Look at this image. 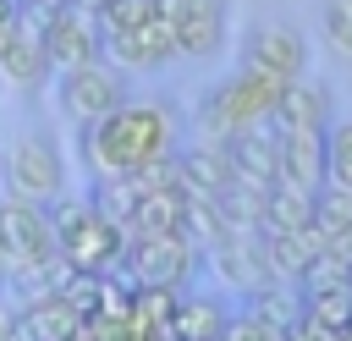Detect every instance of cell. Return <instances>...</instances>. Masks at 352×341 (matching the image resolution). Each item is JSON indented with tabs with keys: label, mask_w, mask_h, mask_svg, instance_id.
<instances>
[{
	"label": "cell",
	"mask_w": 352,
	"mask_h": 341,
	"mask_svg": "<svg viewBox=\"0 0 352 341\" xmlns=\"http://www.w3.org/2000/svg\"><path fill=\"white\" fill-rule=\"evenodd\" d=\"M204 264L220 275V280H231V286H242L248 297L258 292V286H270V270H264V248H258V236H220L214 248H204Z\"/></svg>",
	"instance_id": "cell-14"
},
{
	"label": "cell",
	"mask_w": 352,
	"mask_h": 341,
	"mask_svg": "<svg viewBox=\"0 0 352 341\" xmlns=\"http://www.w3.org/2000/svg\"><path fill=\"white\" fill-rule=\"evenodd\" d=\"M330 121H336V110H330V88L297 77L292 88H280L275 116H270V132H275V138H324Z\"/></svg>",
	"instance_id": "cell-11"
},
{
	"label": "cell",
	"mask_w": 352,
	"mask_h": 341,
	"mask_svg": "<svg viewBox=\"0 0 352 341\" xmlns=\"http://www.w3.org/2000/svg\"><path fill=\"white\" fill-rule=\"evenodd\" d=\"M104 55H110L116 66H138V72H148V66H165V60H176V38H170L165 16L154 11V16H148V22H138L132 33H121V38H104Z\"/></svg>",
	"instance_id": "cell-15"
},
{
	"label": "cell",
	"mask_w": 352,
	"mask_h": 341,
	"mask_svg": "<svg viewBox=\"0 0 352 341\" xmlns=\"http://www.w3.org/2000/svg\"><path fill=\"white\" fill-rule=\"evenodd\" d=\"M275 99H280V88L275 82H264V77H253V72H231V77H220L209 94H204V104H198V126H204V138H236V132H253V126H270V116H275Z\"/></svg>",
	"instance_id": "cell-3"
},
{
	"label": "cell",
	"mask_w": 352,
	"mask_h": 341,
	"mask_svg": "<svg viewBox=\"0 0 352 341\" xmlns=\"http://www.w3.org/2000/svg\"><path fill=\"white\" fill-rule=\"evenodd\" d=\"M176 116L165 99H126L104 121L82 126V160L94 165L99 182L110 176H143L154 160L176 154Z\"/></svg>",
	"instance_id": "cell-1"
},
{
	"label": "cell",
	"mask_w": 352,
	"mask_h": 341,
	"mask_svg": "<svg viewBox=\"0 0 352 341\" xmlns=\"http://www.w3.org/2000/svg\"><path fill=\"white\" fill-rule=\"evenodd\" d=\"M302 324L341 336L352 324V286H330V292H302Z\"/></svg>",
	"instance_id": "cell-20"
},
{
	"label": "cell",
	"mask_w": 352,
	"mask_h": 341,
	"mask_svg": "<svg viewBox=\"0 0 352 341\" xmlns=\"http://www.w3.org/2000/svg\"><path fill=\"white\" fill-rule=\"evenodd\" d=\"M324 187L352 192V116H336L324 132Z\"/></svg>",
	"instance_id": "cell-21"
},
{
	"label": "cell",
	"mask_w": 352,
	"mask_h": 341,
	"mask_svg": "<svg viewBox=\"0 0 352 341\" xmlns=\"http://www.w3.org/2000/svg\"><path fill=\"white\" fill-rule=\"evenodd\" d=\"M242 72L275 82V88H292L302 72H308V44L297 28L286 22H258L248 38H242Z\"/></svg>",
	"instance_id": "cell-8"
},
{
	"label": "cell",
	"mask_w": 352,
	"mask_h": 341,
	"mask_svg": "<svg viewBox=\"0 0 352 341\" xmlns=\"http://www.w3.org/2000/svg\"><path fill=\"white\" fill-rule=\"evenodd\" d=\"M302 226H314V192L270 187L264 192V236L270 231H302Z\"/></svg>",
	"instance_id": "cell-19"
},
{
	"label": "cell",
	"mask_w": 352,
	"mask_h": 341,
	"mask_svg": "<svg viewBox=\"0 0 352 341\" xmlns=\"http://www.w3.org/2000/svg\"><path fill=\"white\" fill-rule=\"evenodd\" d=\"M280 143V176L275 187L319 192L324 187V138H275Z\"/></svg>",
	"instance_id": "cell-18"
},
{
	"label": "cell",
	"mask_w": 352,
	"mask_h": 341,
	"mask_svg": "<svg viewBox=\"0 0 352 341\" xmlns=\"http://www.w3.org/2000/svg\"><path fill=\"white\" fill-rule=\"evenodd\" d=\"M226 154H231V187H248V192H270L275 187V176H280V143H275L270 126L226 138Z\"/></svg>",
	"instance_id": "cell-12"
},
{
	"label": "cell",
	"mask_w": 352,
	"mask_h": 341,
	"mask_svg": "<svg viewBox=\"0 0 352 341\" xmlns=\"http://www.w3.org/2000/svg\"><path fill=\"white\" fill-rule=\"evenodd\" d=\"M0 182L11 198L50 209L55 198H66V154L50 132H22L6 154H0Z\"/></svg>",
	"instance_id": "cell-4"
},
{
	"label": "cell",
	"mask_w": 352,
	"mask_h": 341,
	"mask_svg": "<svg viewBox=\"0 0 352 341\" xmlns=\"http://www.w3.org/2000/svg\"><path fill=\"white\" fill-rule=\"evenodd\" d=\"M0 292H6V270H0Z\"/></svg>",
	"instance_id": "cell-26"
},
{
	"label": "cell",
	"mask_w": 352,
	"mask_h": 341,
	"mask_svg": "<svg viewBox=\"0 0 352 341\" xmlns=\"http://www.w3.org/2000/svg\"><path fill=\"white\" fill-rule=\"evenodd\" d=\"M44 214H50V231H55V258L72 275H116L126 236L104 214H94L88 198H55Z\"/></svg>",
	"instance_id": "cell-2"
},
{
	"label": "cell",
	"mask_w": 352,
	"mask_h": 341,
	"mask_svg": "<svg viewBox=\"0 0 352 341\" xmlns=\"http://www.w3.org/2000/svg\"><path fill=\"white\" fill-rule=\"evenodd\" d=\"M319 33L341 55H352V0H319Z\"/></svg>",
	"instance_id": "cell-23"
},
{
	"label": "cell",
	"mask_w": 352,
	"mask_h": 341,
	"mask_svg": "<svg viewBox=\"0 0 352 341\" xmlns=\"http://www.w3.org/2000/svg\"><path fill=\"white\" fill-rule=\"evenodd\" d=\"M226 319H231V308H226L220 297H209V292H182L165 341H214V336L226 330Z\"/></svg>",
	"instance_id": "cell-17"
},
{
	"label": "cell",
	"mask_w": 352,
	"mask_h": 341,
	"mask_svg": "<svg viewBox=\"0 0 352 341\" xmlns=\"http://www.w3.org/2000/svg\"><path fill=\"white\" fill-rule=\"evenodd\" d=\"M0 341H16V302L0 292Z\"/></svg>",
	"instance_id": "cell-25"
},
{
	"label": "cell",
	"mask_w": 352,
	"mask_h": 341,
	"mask_svg": "<svg viewBox=\"0 0 352 341\" xmlns=\"http://www.w3.org/2000/svg\"><path fill=\"white\" fill-rule=\"evenodd\" d=\"M160 16L176 38V55H214L226 44V0H160Z\"/></svg>",
	"instance_id": "cell-10"
},
{
	"label": "cell",
	"mask_w": 352,
	"mask_h": 341,
	"mask_svg": "<svg viewBox=\"0 0 352 341\" xmlns=\"http://www.w3.org/2000/svg\"><path fill=\"white\" fill-rule=\"evenodd\" d=\"M204 264V253L176 231V236H132L116 275L126 286H160V292H182L192 280V270Z\"/></svg>",
	"instance_id": "cell-5"
},
{
	"label": "cell",
	"mask_w": 352,
	"mask_h": 341,
	"mask_svg": "<svg viewBox=\"0 0 352 341\" xmlns=\"http://www.w3.org/2000/svg\"><path fill=\"white\" fill-rule=\"evenodd\" d=\"M50 77V55H44V38H38V28L22 16L16 22V33L0 44V88L11 82V88H38Z\"/></svg>",
	"instance_id": "cell-16"
},
{
	"label": "cell",
	"mask_w": 352,
	"mask_h": 341,
	"mask_svg": "<svg viewBox=\"0 0 352 341\" xmlns=\"http://www.w3.org/2000/svg\"><path fill=\"white\" fill-rule=\"evenodd\" d=\"M176 170H182V198H220L231 187V154L220 138L176 148Z\"/></svg>",
	"instance_id": "cell-13"
},
{
	"label": "cell",
	"mask_w": 352,
	"mask_h": 341,
	"mask_svg": "<svg viewBox=\"0 0 352 341\" xmlns=\"http://www.w3.org/2000/svg\"><path fill=\"white\" fill-rule=\"evenodd\" d=\"M55 258V231H50V214L38 204H22L11 192H0V270L6 280Z\"/></svg>",
	"instance_id": "cell-6"
},
{
	"label": "cell",
	"mask_w": 352,
	"mask_h": 341,
	"mask_svg": "<svg viewBox=\"0 0 352 341\" xmlns=\"http://www.w3.org/2000/svg\"><path fill=\"white\" fill-rule=\"evenodd\" d=\"M314 226L336 242V236H352V192L346 187H319L314 192Z\"/></svg>",
	"instance_id": "cell-22"
},
{
	"label": "cell",
	"mask_w": 352,
	"mask_h": 341,
	"mask_svg": "<svg viewBox=\"0 0 352 341\" xmlns=\"http://www.w3.org/2000/svg\"><path fill=\"white\" fill-rule=\"evenodd\" d=\"M16 22H22V0H0V44L16 33Z\"/></svg>",
	"instance_id": "cell-24"
},
{
	"label": "cell",
	"mask_w": 352,
	"mask_h": 341,
	"mask_svg": "<svg viewBox=\"0 0 352 341\" xmlns=\"http://www.w3.org/2000/svg\"><path fill=\"white\" fill-rule=\"evenodd\" d=\"M33 28H38V38H44L50 72H82V66H99V60H104V33H99V22L82 16V11H72L66 0H60L44 22H33Z\"/></svg>",
	"instance_id": "cell-7"
},
{
	"label": "cell",
	"mask_w": 352,
	"mask_h": 341,
	"mask_svg": "<svg viewBox=\"0 0 352 341\" xmlns=\"http://www.w3.org/2000/svg\"><path fill=\"white\" fill-rule=\"evenodd\" d=\"M121 104H126V82H121L116 66L99 60V66H82V72H60V110L77 126H94Z\"/></svg>",
	"instance_id": "cell-9"
}]
</instances>
